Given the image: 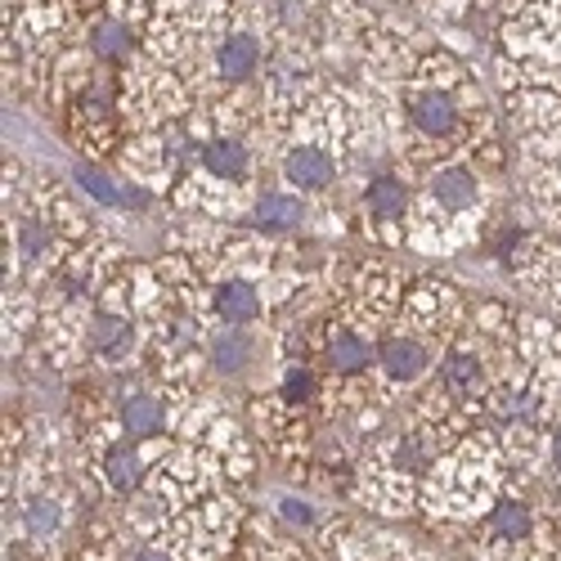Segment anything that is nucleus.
I'll list each match as a JSON object with an SVG mask.
<instances>
[{
    "mask_svg": "<svg viewBox=\"0 0 561 561\" xmlns=\"http://www.w3.org/2000/svg\"><path fill=\"white\" fill-rule=\"evenodd\" d=\"M194 167L207 175V184H220V190H243L256 171V153L248 145L243 130H216L203 135L194 149Z\"/></svg>",
    "mask_w": 561,
    "mask_h": 561,
    "instance_id": "nucleus-4",
    "label": "nucleus"
},
{
    "mask_svg": "<svg viewBox=\"0 0 561 561\" xmlns=\"http://www.w3.org/2000/svg\"><path fill=\"white\" fill-rule=\"evenodd\" d=\"M319 364L337 382H359L378 368V346L368 342L359 323H333V329L319 337Z\"/></svg>",
    "mask_w": 561,
    "mask_h": 561,
    "instance_id": "nucleus-6",
    "label": "nucleus"
},
{
    "mask_svg": "<svg viewBox=\"0 0 561 561\" xmlns=\"http://www.w3.org/2000/svg\"><path fill=\"white\" fill-rule=\"evenodd\" d=\"M319 396H323V378L310 364H288L284 378H278V391H274V400L288 404L293 413H306L310 404H319Z\"/></svg>",
    "mask_w": 561,
    "mask_h": 561,
    "instance_id": "nucleus-17",
    "label": "nucleus"
},
{
    "mask_svg": "<svg viewBox=\"0 0 561 561\" xmlns=\"http://www.w3.org/2000/svg\"><path fill=\"white\" fill-rule=\"evenodd\" d=\"M432 342L423 333H391L378 342V378L391 391L417 387L432 373Z\"/></svg>",
    "mask_w": 561,
    "mask_h": 561,
    "instance_id": "nucleus-10",
    "label": "nucleus"
},
{
    "mask_svg": "<svg viewBox=\"0 0 561 561\" xmlns=\"http://www.w3.org/2000/svg\"><path fill=\"white\" fill-rule=\"evenodd\" d=\"M85 50L95 55L100 68H126L139 50H145V27L135 19H122V14H100L95 23L85 27Z\"/></svg>",
    "mask_w": 561,
    "mask_h": 561,
    "instance_id": "nucleus-11",
    "label": "nucleus"
},
{
    "mask_svg": "<svg viewBox=\"0 0 561 561\" xmlns=\"http://www.w3.org/2000/svg\"><path fill=\"white\" fill-rule=\"evenodd\" d=\"M171 423V409H167V396L158 391H130L122 404H117V427L135 440H153L162 436Z\"/></svg>",
    "mask_w": 561,
    "mask_h": 561,
    "instance_id": "nucleus-13",
    "label": "nucleus"
},
{
    "mask_svg": "<svg viewBox=\"0 0 561 561\" xmlns=\"http://www.w3.org/2000/svg\"><path fill=\"white\" fill-rule=\"evenodd\" d=\"M207 310L225 323V329H256V323L265 319V310H270V301H265V288L256 284L252 274L229 270V274L211 278Z\"/></svg>",
    "mask_w": 561,
    "mask_h": 561,
    "instance_id": "nucleus-5",
    "label": "nucleus"
},
{
    "mask_svg": "<svg viewBox=\"0 0 561 561\" xmlns=\"http://www.w3.org/2000/svg\"><path fill=\"white\" fill-rule=\"evenodd\" d=\"M278 517L293 522V526H314V507L293 499V494H284V499H278Z\"/></svg>",
    "mask_w": 561,
    "mask_h": 561,
    "instance_id": "nucleus-19",
    "label": "nucleus"
},
{
    "mask_svg": "<svg viewBox=\"0 0 561 561\" xmlns=\"http://www.w3.org/2000/svg\"><path fill=\"white\" fill-rule=\"evenodd\" d=\"M306 216H310L306 194H297V190H274V194H261V198L252 203V216H248V220H252L256 229H270V233H288V229H301Z\"/></svg>",
    "mask_w": 561,
    "mask_h": 561,
    "instance_id": "nucleus-15",
    "label": "nucleus"
},
{
    "mask_svg": "<svg viewBox=\"0 0 561 561\" xmlns=\"http://www.w3.org/2000/svg\"><path fill=\"white\" fill-rule=\"evenodd\" d=\"M149 458L139 454V445H135V436H126V440H104L100 445V458H95V472H100V481H104V490L108 494H117V499H126V494H139L145 490V481H149Z\"/></svg>",
    "mask_w": 561,
    "mask_h": 561,
    "instance_id": "nucleus-12",
    "label": "nucleus"
},
{
    "mask_svg": "<svg viewBox=\"0 0 561 561\" xmlns=\"http://www.w3.org/2000/svg\"><path fill=\"white\" fill-rule=\"evenodd\" d=\"M261 359V342H256V329H220L211 342H207V364L225 378H243V373Z\"/></svg>",
    "mask_w": 561,
    "mask_h": 561,
    "instance_id": "nucleus-14",
    "label": "nucleus"
},
{
    "mask_svg": "<svg viewBox=\"0 0 561 561\" xmlns=\"http://www.w3.org/2000/svg\"><path fill=\"white\" fill-rule=\"evenodd\" d=\"M539 535V517L522 494H499L481 522V543L494 552H522Z\"/></svg>",
    "mask_w": 561,
    "mask_h": 561,
    "instance_id": "nucleus-9",
    "label": "nucleus"
},
{
    "mask_svg": "<svg viewBox=\"0 0 561 561\" xmlns=\"http://www.w3.org/2000/svg\"><path fill=\"white\" fill-rule=\"evenodd\" d=\"M85 355L108 368H122L139 355L135 310H90L85 314Z\"/></svg>",
    "mask_w": 561,
    "mask_h": 561,
    "instance_id": "nucleus-8",
    "label": "nucleus"
},
{
    "mask_svg": "<svg viewBox=\"0 0 561 561\" xmlns=\"http://www.w3.org/2000/svg\"><path fill=\"white\" fill-rule=\"evenodd\" d=\"M278 180H284L288 190L306 194V198L333 190V184L342 180V149H329L323 130L319 135H301L284 149V158H278Z\"/></svg>",
    "mask_w": 561,
    "mask_h": 561,
    "instance_id": "nucleus-3",
    "label": "nucleus"
},
{
    "mask_svg": "<svg viewBox=\"0 0 561 561\" xmlns=\"http://www.w3.org/2000/svg\"><path fill=\"white\" fill-rule=\"evenodd\" d=\"M359 211L364 220L373 225V233H382V239L400 243V233L413 216V190H409V180L396 175V171H382V175H373L364 184V194H359Z\"/></svg>",
    "mask_w": 561,
    "mask_h": 561,
    "instance_id": "nucleus-7",
    "label": "nucleus"
},
{
    "mask_svg": "<svg viewBox=\"0 0 561 561\" xmlns=\"http://www.w3.org/2000/svg\"><path fill=\"white\" fill-rule=\"evenodd\" d=\"M77 184L81 190L95 198L100 207H122V198H126V180H113L108 171H100V167H77Z\"/></svg>",
    "mask_w": 561,
    "mask_h": 561,
    "instance_id": "nucleus-18",
    "label": "nucleus"
},
{
    "mask_svg": "<svg viewBox=\"0 0 561 561\" xmlns=\"http://www.w3.org/2000/svg\"><path fill=\"white\" fill-rule=\"evenodd\" d=\"M19 526H23V539L45 543V539H55V535L68 526V507H64L59 494L36 490V494L23 503V512H19Z\"/></svg>",
    "mask_w": 561,
    "mask_h": 561,
    "instance_id": "nucleus-16",
    "label": "nucleus"
},
{
    "mask_svg": "<svg viewBox=\"0 0 561 561\" xmlns=\"http://www.w3.org/2000/svg\"><path fill=\"white\" fill-rule=\"evenodd\" d=\"M423 180H427V211H432L445 229L472 220V216L481 211V203H485V180H481V171L467 162V158L440 162V167H432Z\"/></svg>",
    "mask_w": 561,
    "mask_h": 561,
    "instance_id": "nucleus-2",
    "label": "nucleus"
},
{
    "mask_svg": "<svg viewBox=\"0 0 561 561\" xmlns=\"http://www.w3.org/2000/svg\"><path fill=\"white\" fill-rule=\"evenodd\" d=\"M135 561H180V557H171L167 548H139Z\"/></svg>",
    "mask_w": 561,
    "mask_h": 561,
    "instance_id": "nucleus-20",
    "label": "nucleus"
},
{
    "mask_svg": "<svg viewBox=\"0 0 561 561\" xmlns=\"http://www.w3.org/2000/svg\"><path fill=\"white\" fill-rule=\"evenodd\" d=\"M391 113L396 153L423 175L440 162L462 158L467 149L494 145L477 77L445 50H427L409 64V72L391 85Z\"/></svg>",
    "mask_w": 561,
    "mask_h": 561,
    "instance_id": "nucleus-1",
    "label": "nucleus"
}]
</instances>
